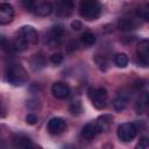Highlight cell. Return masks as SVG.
Segmentation results:
<instances>
[{
	"label": "cell",
	"mask_w": 149,
	"mask_h": 149,
	"mask_svg": "<svg viewBox=\"0 0 149 149\" xmlns=\"http://www.w3.org/2000/svg\"><path fill=\"white\" fill-rule=\"evenodd\" d=\"M79 14L85 20H95L101 14V5L98 0H81L79 5Z\"/></svg>",
	"instance_id": "1"
},
{
	"label": "cell",
	"mask_w": 149,
	"mask_h": 149,
	"mask_svg": "<svg viewBox=\"0 0 149 149\" xmlns=\"http://www.w3.org/2000/svg\"><path fill=\"white\" fill-rule=\"evenodd\" d=\"M6 78L9 84L14 86H21L28 80V74L20 64H10L7 69Z\"/></svg>",
	"instance_id": "2"
},
{
	"label": "cell",
	"mask_w": 149,
	"mask_h": 149,
	"mask_svg": "<svg viewBox=\"0 0 149 149\" xmlns=\"http://www.w3.org/2000/svg\"><path fill=\"white\" fill-rule=\"evenodd\" d=\"M88 98L98 109H104L107 106V91L104 87H91L88 90Z\"/></svg>",
	"instance_id": "3"
},
{
	"label": "cell",
	"mask_w": 149,
	"mask_h": 149,
	"mask_svg": "<svg viewBox=\"0 0 149 149\" xmlns=\"http://www.w3.org/2000/svg\"><path fill=\"white\" fill-rule=\"evenodd\" d=\"M136 134H137V128L132 122H125V123L120 125L118 128V136L123 142L132 141L136 136Z\"/></svg>",
	"instance_id": "4"
},
{
	"label": "cell",
	"mask_w": 149,
	"mask_h": 149,
	"mask_svg": "<svg viewBox=\"0 0 149 149\" xmlns=\"http://www.w3.org/2000/svg\"><path fill=\"white\" fill-rule=\"evenodd\" d=\"M19 37L23 38L28 44H37L38 42L37 31L31 26H22L19 29Z\"/></svg>",
	"instance_id": "5"
},
{
	"label": "cell",
	"mask_w": 149,
	"mask_h": 149,
	"mask_svg": "<svg viewBox=\"0 0 149 149\" xmlns=\"http://www.w3.org/2000/svg\"><path fill=\"white\" fill-rule=\"evenodd\" d=\"M14 19V8L9 3L0 5V26L8 24Z\"/></svg>",
	"instance_id": "6"
},
{
	"label": "cell",
	"mask_w": 149,
	"mask_h": 149,
	"mask_svg": "<svg viewBox=\"0 0 149 149\" xmlns=\"http://www.w3.org/2000/svg\"><path fill=\"white\" fill-rule=\"evenodd\" d=\"M149 43L147 40H142L139 44V49H137V57H139V64L147 68L149 64Z\"/></svg>",
	"instance_id": "7"
},
{
	"label": "cell",
	"mask_w": 149,
	"mask_h": 149,
	"mask_svg": "<svg viewBox=\"0 0 149 149\" xmlns=\"http://www.w3.org/2000/svg\"><path fill=\"white\" fill-rule=\"evenodd\" d=\"M51 93L57 99H65L70 94V87L62 81H56L51 86Z\"/></svg>",
	"instance_id": "8"
},
{
	"label": "cell",
	"mask_w": 149,
	"mask_h": 149,
	"mask_svg": "<svg viewBox=\"0 0 149 149\" xmlns=\"http://www.w3.org/2000/svg\"><path fill=\"white\" fill-rule=\"evenodd\" d=\"M65 127L66 123L62 118H52L48 122V132L50 134H61Z\"/></svg>",
	"instance_id": "9"
},
{
	"label": "cell",
	"mask_w": 149,
	"mask_h": 149,
	"mask_svg": "<svg viewBox=\"0 0 149 149\" xmlns=\"http://www.w3.org/2000/svg\"><path fill=\"white\" fill-rule=\"evenodd\" d=\"M63 27L62 26H54L51 27V29L49 30L48 33V36H47V41L50 45H54L56 43H58V41L61 40L62 35H63Z\"/></svg>",
	"instance_id": "10"
},
{
	"label": "cell",
	"mask_w": 149,
	"mask_h": 149,
	"mask_svg": "<svg viewBox=\"0 0 149 149\" xmlns=\"http://www.w3.org/2000/svg\"><path fill=\"white\" fill-rule=\"evenodd\" d=\"M113 122V116L111 114H104L97 119L95 126L98 128V132H107Z\"/></svg>",
	"instance_id": "11"
},
{
	"label": "cell",
	"mask_w": 149,
	"mask_h": 149,
	"mask_svg": "<svg viewBox=\"0 0 149 149\" xmlns=\"http://www.w3.org/2000/svg\"><path fill=\"white\" fill-rule=\"evenodd\" d=\"M73 9V0H59L57 13L62 16H69Z\"/></svg>",
	"instance_id": "12"
},
{
	"label": "cell",
	"mask_w": 149,
	"mask_h": 149,
	"mask_svg": "<svg viewBox=\"0 0 149 149\" xmlns=\"http://www.w3.org/2000/svg\"><path fill=\"white\" fill-rule=\"evenodd\" d=\"M98 133H99V132H98V128H97L95 123H93V122H90V123L85 125V126L83 127V129H81V135H83V137L86 139V140L93 139Z\"/></svg>",
	"instance_id": "13"
},
{
	"label": "cell",
	"mask_w": 149,
	"mask_h": 149,
	"mask_svg": "<svg viewBox=\"0 0 149 149\" xmlns=\"http://www.w3.org/2000/svg\"><path fill=\"white\" fill-rule=\"evenodd\" d=\"M51 12H52V5H51L49 1L44 0V1H42V2L37 6V8L35 9L34 13H36V14L40 15V16H48V15L51 14Z\"/></svg>",
	"instance_id": "14"
},
{
	"label": "cell",
	"mask_w": 149,
	"mask_h": 149,
	"mask_svg": "<svg viewBox=\"0 0 149 149\" xmlns=\"http://www.w3.org/2000/svg\"><path fill=\"white\" fill-rule=\"evenodd\" d=\"M118 28H119V30L128 31V30L135 29V28H136V23H135L132 19L121 17V19H119V21H118Z\"/></svg>",
	"instance_id": "15"
},
{
	"label": "cell",
	"mask_w": 149,
	"mask_h": 149,
	"mask_svg": "<svg viewBox=\"0 0 149 149\" xmlns=\"http://www.w3.org/2000/svg\"><path fill=\"white\" fill-rule=\"evenodd\" d=\"M9 47H10V50H14V51H24L28 48V43L23 38L17 36L13 42L9 43Z\"/></svg>",
	"instance_id": "16"
},
{
	"label": "cell",
	"mask_w": 149,
	"mask_h": 149,
	"mask_svg": "<svg viewBox=\"0 0 149 149\" xmlns=\"http://www.w3.org/2000/svg\"><path fill=\"white\" fill-rule=\"evenodd\" d=\"M127 104H128V98L125 94H120L118 98L114 99L113 107L115 111H123L127 107Z\"/></svg>",
	"instance_id": "17"
},
{
	"label": "cell",
	"mask_w": 149,
	"mask_h": 149,
	"mask_svg": "<svg viewBox=\"0 0 149 149\" xmlns=\"http://www.w3.org/2000/svg\"><path fill=\"white\" fill-rule=\"evenodd\" d=\"M13 141H14V146L15 147H19V148H29V147L33 146L30 139H28L26 136H22V135L15 136Z\"/></svg>",
	"instance_id": "18"
},
{
	"label": "cell",
	"mask_w": 149,
	"mask_h": 149,
	"mask_svg": "<svg viewBox=\"0 0 149 149\" xmlns=\"http://www.w3.org/2000/svg\"><path fill=\"white\" fill-rule=\"evenodd\" d=\"M45 66V59L42 55H34V57L31 58V68L34 70H40L42 68Z\"/></svg>",
	"instance_id": "19"
},
{
	"label": "cell",
	"mask_w": 149,
	"mask_h": 149,
	"mask_svg": "<svg viewBox=\"0 0 149 149\" xmlns=\"http://www.w3.org/2000/svg\"><path fill=\"white\" fill-rule=\"evenodd\" d=\"M42 1H44V0H21V3L23 6V8L27 9L28 12H35V9Z\"/></svg>",
	"instance_id": "20"
},
{
	"label": "cell",
	"mask_w": 149,
	"mask_h": 149,
	"mask_svg": "<svg viewBox=\"0 0 149 149\" xmlns=\"http://www.w3.org/2000/svg\"><path fill=\"white\" fill-rule=\"evenodd\" d=\"M80 42L86 47H91L95 43V36H94V34L86 31L80 36Z\"/></svg>",
	"instance_id": "21"
},
{
	"label": "cell",
	"mask_w": 149,
	"mask_h": 149,
	"mask_svg": "<svg viewBox=\"0 0 149 149\" xmlns=\"http://www.w3.org/2000/svg\"><path fill=\"white\" fill-rule=\"evenodd\" d=\"M128 56L126 54H116L114 57V63L119 68H126L128 65Z\"/></svg>",
	"instance_id": "22"
},
{
	"label": "cell",
	"mask_w": 149,
	"mask_h": 149,
	"mask_svg": "<svg viewBox=\"0 0 149 149\" xmlns=\"http://www.w3.org/2000/svg\"><path fill=\"white\" fill-rule=\"evenodd\" d=\"M136 14H137V16H139L140 19H142V20H144V21H148V20H149V5H148V3H144L143 6H141V7L137 9Z\"/></svg>",
	"instance_id": "23"
},
{
	"label": "cell",
	"mask_w": 149,
	"mask_h": 149,
	"mask_svg": "<svg viewBox=\"0 0 149 149\" xmlns=\"http://www.w3.org/2000/svg\"><path fill=\"white\" fill-rule=\"evenodd\" d=\"M147 105H148V97H147V93H143L142 97L140 98L137 105H136V109H137V113H143L147 108Z\"/></svg>",
	"instance_id": "24"
},
{
	"label": "cell",
	"mask_w": 149,
	"mask_h": 149,
	"mask_svg": "<svg viewBox=\"0 0 149 149\" xmlns=\"http://www.w3.org/2000/svg\"><path fill=\"white\" fill-rule=\"evenodd\" d=\"M94 61H95L98 68H99L101 71H106V69H107V61H106V58H105L104 56H98V55H97V56L94 57Z\"/></svg>",
	"instance_id": "25"
},
{
	"label": "cell",
	"mask_w": 149,
	"mask_h": 149,
	"mask_svg": "<svg viewBox=\"0 0 149 149\" xmlns=\"http://www.w3.org/2000/svg\"><path fill=\"white\" fill-rule=\"evenodd\" d=\"M70 112L73 115H78L81 112V104L80 101H72L70 105Z\"/></svg>",
	"instance_id": "26"
},
{
	"label": "cell",
	"mask_w": 149,
	"mask_h": 149,
	"mask_svg": "<svg viewBox=\"0 0 149 149\" xmlns=\"http://www.w3.org/2000/svg\"><path fill=\"white\" fill-rule=\"evenodd\" d=\"M50 61H51L52 64H55V65H59V64L63 62V56H62L61 54H54V55H51Z\"/></svg>",
	"instance_id": "27"
},
{
	"label": "cell",
	"mask_w": 149,
	"mask_h": 149,
	"mask_svg": "<svg viewBox=\"0 0 149 149\" xmlns=\"http://www.w3.org/2000/svg\"><path fill=\"white\" fill-rule=\"evenodd\" d=\"M36 121H37V116H36L35 114H33V113H29V114L26 116V122H27L28 125H35Z\"/></svg>",
	"instance_id": "28"
},
{
	"label": "cell",
	"mask_w": 149,
	"mask_h": 149,
	"mask_svg": "<svg viewBox=\"0 0 149 149\" xmlns=\"http://www.w3.org/2000/svg\"><path fill=\"white\" fill-rule=\"evenodd\" d=\"M148 146H149L148 139H147V137H142V139L140 140L139 144H137V148H140V149H144V148H148Z\"/></svg>",
	"instance_id": "29"
},
{
	"label": "cell",
	"mask_w": 149,
	"mask_h": 149,
	"mask_svg": "<svg viewBox=\"0 0 149 149\" xmlns=\"http://www.w3.org/2000/svg\"><path fill=\"white\" fill-rule=\"evenodd\" d=\"M71 27H72V29H74V30H79V29L83 27V24H81V22H80V21L74 20V21H72Z\"/></svg>",
	"instance_id": "30"
},
{
	"label": "cell",
	"mask_w": 149,
	"mask_h": 149,
	"mask_svg": "<svg viewBox=\"0 0 149 149\" xmlns=\"http://www.w3.org/2000/svg\"><path fill=\"white\" fill-rule=\"evenodd\" d=\"M143 84H144V81H143L142 79H139V80H136V81L133 84V86H134V88L140 90V88H142V87H143Z\"/></svg>",
	"instance_id": "31"
},
{
	"label": "cell",
	"mask_w": 149,
	"mask_h": 149,
	"mask_svg": "<svg viewBox=\"0 0 149 149\" xmlns=\"http://www.w3.org/2000/svg\"><path fill=\"white\" fill-rule=\"evenodd\" d=\"M1 112H2V108H1V107H0V116H3V115H5V114H3V113H1Z\"/></svg>",
	"instance_id": "32"
}]
</instances>
